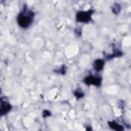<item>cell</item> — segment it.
I'll return each mask as SVG.
<instances>
[{
    "label": "cell",
    "instance_id": "5",
    "mask_svg": "<svg viewBox=\"0 0 131 131\" xmlns=\"http://www.w3.org/2000/svg\"><path fill=\"white\" fill-rule=\"evenodd\" d=\"M104 65V61L103 59H97L94 62V68L96 71L99 72L103 69Z\"/></svg>",
    "mask_w": 131,
    "mask_h": 131
},
{
    "label": "cell",
    "instance_id": "1",
    "mask_svg": "<svg viewBox=\"0 0 131 131\" xmlns=\"http://www.w3.org/2000/svg\"><path fill=\"white\" fill-rule=\"evenodd\" d=\"M34 13L30 10H28L26 6H24L23 10L19 13L17 17L18 25L22 28H27L32 24Z\"/></svg>",
    "mask_w": 131,
    "mask_h": 131
},
{
    "label": "cell",
    "instance_id": "6",
    "mask_svg": "<svg viewBox=\"0 0 131 131\" xmlns=\"http://www.w3.org/2000/svg\"><path fill=\"white\" fill-rule=\"evenodd\" d=\"M108 124L110 127L113 130H115L117 131H122L124 130L123 126L117 123L116 121H108Z\"/></svg>",
    "mask_w": 131,
    "mask_h": 131
},
{
    "label": "cell",
    "instance_id": "3",
    "mask_svg": "<svg viewBox=\"0 0 131 131\" xmlns=\"http://www.w3.org/2000/svg\"><path fill=\"white\" fill-rule=\"evenodd\" d=\"M83 81L85 84L88 85H93L97 86H99L101 84L102 78L100 77L90 75L85 77Z\"/></svg>",
    "mask_w": 131,
    "mask_h": 131
},
{
    "label": "cell",
    "instance_id": "2",
    "mask_svg": "<svg viewBox=\"0 0 131 131\" xmlns=\"http://www.w3.org/2000/svg\"><path fill=\"white\" fill-rule=\"evenodd\" d=\"M93 13L94 10H89L86 11H79L76 14V20L78 22L87 23L91 21V16Z\"/></svg>",
    "mask_w": 131,
    "mask_h": 131
},
{
    "label": "cell",
    "instance_id": "11",
    "mask_svg": "<svg viewBox=\"0 0 131 131\" xmlns=\"http://www.w3.org/2000/svg\"><path fill=\"white\" fill-rule=\"evenodd\" d=\"M51 115L50 112L48 110H44L43 112H42V116L43 118H46L47 117H49V116H50Z\"/></svg>",
    "mask_w": 131,
    "mask_h": 131
},
{
    "label": "cell",
    "instance_id": "9",
    "mask_svg": "<svg viewBox=\"0 0 131 131\" xmlns=\"http://www.w3.org/2000/svg\"><path fill=\"white\" fill-rule=\"evenodd\" d=\"M74 95H75V96L76 97V98L77 99H80V98L83 97V96H84L83 93L81 91H80L79 90H77L74 91Z\"/></svg>",
    "mask_w": 131,
    "mask_h": 131
},
{
    "label": "cell",
    "instance_id": "4",
    "mask_svg": "<svg viewBox=\"0 0 131 131\" xmlns=\"http://www.w3.org/2000/svg\"><path fill=\"white\" fill-rule=\"evenodd\" d=\"M12 108L11 104L4 100L3 98H1V106H0V114L4 115L7 114Z\"/></svg>",
    "mask_w": 131,
    "mask_h": 131
},
{
    "label": "cell",
    "instance_id": "10",
    "mask_svg": "<svg viewBox=\"0 0 131 131\" xmlns=\"http://www.w3.org/2000/svg\"><path fill=\"white\" fill-rule=\"evenodd\" d=\"M54 72H55L56 73H59L60 74H64L66 73V67L63 65L61 67L60 69L55 70Z\"/></svg>",
    "mask_w": 131,
    "mask_h": 131
},
{
    "label": "cell",
    "instance_id": "8",
    "mask_svg": "<svg viewBox=\"0 0 131 131\" xmlns=\"http://www.w3.org/2000/svg\"><path fill=\"white\" fill-rule=\"evenodd\" d=\"M121 9V7L119 4H114V6L112 7L113 12L115 14H118Z\"/></svg>",
    "mask_w": 131,
    "mask_h": 131
},
{
    "label": "cell",
    "instance_id": "7",
    "mask_svg": "<svg viewBox=\"0 0 131 131\" xmlns=\"http://www.w3.org/2000/svg\"><path fill=\"white\" fill-rule=\"evenodd\" d=\"M122 55V53L121 52H120L119 50H116V51H115V52L112 54L107 55L106 56V58L107 59H110L114 57L121 56Z\"/></svg>",
    "mask_w": 131,
    "mask_h": 131
}]
</instances>
